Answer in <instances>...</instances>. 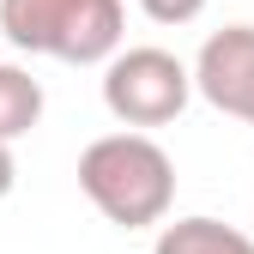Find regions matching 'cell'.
<instances>
[{
	"label": "cell",
	"mask_w": 254,
	"mask_h": 254,
	"mask_svg": "<svg viewBox=\"0 0 254 254\" xmlns=\"http://www.w3.org/2000/svg\"><path fill=\"white\" fill-rule=\"evenodd\" d=\"M0 30L24 55H55L67 67H97L121 55V0H0Z\"/></svg>",
	"instance_id": "cell-2"
},
{
	"label": "cell",
	"mask_w": 254,
	"mask_h": 254,
	"mask_svg": "<svg viewBox=\"0 0 254 254\" xmlns=\"http://www.w3.org/2000/svg\"><path fill=\"white\" fill-rule=\"evenodd\" d=\"M79 188L109 224L145 230L164 224L176 206V164L151 133H103L79 151Z\"/></svg>",
	"instance_id": "cell-1"
},
{
	"label": "cell",
	"mask_w": 254,
	"mask_h": 254,
	"mask_svg": "<svg viewBox=\"0 0 254 254\" xmlns=\"http://www.w3.org/2000/svg\"><path fill=\"white\" fill-rule=\"evenodd\" d=\"M12 188H18V157H12V145H6V139H0V200H6Z\"/></svg>",
	"instance_id": "cell-8"
},
{
	"label": "cell",
	"mask_w": 254,
	"mask_h": 254,
	"mask_svg": "<svg viewBox=\"0 0 254 254\" xmlns=\"http://www.w3.org/2000/svg\"><path fill=\"white\" fill-rule=\"evenodd\" d=\"M151 254H254V236H242L236 224H218V218H176L157 230Z\"/></svg>",
	"instance_id": "cell-5"
},
{
	"label": "cell",
	"mask_w": 254,
	"mask_h": 254,
	"mask_svg": "<svg viewBox=\"0 0 254 254\" xmlns=\"http://www.w3.org/2000/svg\"><path fill=\"white\" fill-rule=\"evenodd\" d=\"M194 91L236 121H254V24H224L200 43Z\"/></svg>",
	"instance_id": "cell-4"
},
{
	"label": "cell",
	"mask_w": 254,
	"mask_h": 254,
	"mask_svg": "<svg viewBox=\"0 0 254 254\" xmlns=\"http://www.w3.org/2000/svg\"><path fill=\"white\" fill-rule=\"evenodd\" d=\"M248 127H254V121H248Z\"/></svg>",
	"instance_id": "cell-9"
},
{
	"label": "cell",
	"mask_w": 254,
	"mask_h": 254,
	"mask_svg": "<svg viewBox=\"0 0 254 254\" xmlns=\"http://www.w3.org/2000/svg\"><path fill=\"white\" fill-rule=\"evenodd\" d=\"M145 6V18H157V24H194L200 12H206V0H139Z\"/></svg>",
	"instance_id": "cell-7"
},
{
	"label": "cell",
	"mask_w": 254,
	"mask_h": 254,
	"mask_svg": "<svg viewBox=\"0 0 254 254\" xmlns=\"http://www.w3.org/2000/svg\"><path fill=\"white\" fill-rule=\"evenodd\" d=\"M194 73L170 49H121L103 61V109L121 127H164L188 109Z\"/></svg>",
	"instance_id": "cell-3"
},
{
	"label": "cell",
	"mask_w": 254,
	"mask_h": 254,
	"mask_svg": "<svg viewBox=\"0 0 254 254\" xmlns=\"http://www.w3.org/2000/svg\"><path fill=\"white\" fill-rule=\"evenodd\" d=\"M43 121V85L30 79V67H12L0 61V139H24L30 127Z\"/></svg>",
	"instance_id": "cell-6"
}]
</instances>
